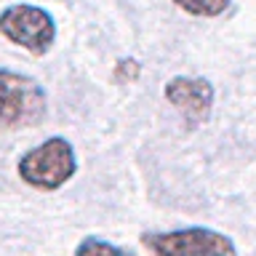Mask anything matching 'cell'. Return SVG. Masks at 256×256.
Returning a JSON list of instances; mask_svg holds the SVG:
<instances>
[{"label":"cell","instance_id":"cell-2","mask_svg":"<svg viewBox=\"0 0 256 256\" xmlns=\"http://www.w3.org/2000/svg\"><path fill=\"white\" fill-rule=\"evenodd\" d=\"M46 118V91L22 72L0 70V131L35 126Z\"/></svg>","mask_w":256,"mask_h":256},{"label":"cell","instance_id":"cell-7","mask_svg":"<svg viewBox=\"0 0 256 256\" xmlns=\"http://www.w3.org/2000/svg\"><path fill=\"white\" fill-rule=\"evenodd\" d=\"M75 256H134V254H128V251L107 243V240H102V238H86L83 243L75 248Z\"/></svg>","mask_w":256,"mask_h":256},{"label":"cell","instance_id":"cell-6","mask_svg":"<svg viewBox=\"0 0 256 256\" xmlns=\"http://www.w3.org/2000/svg\"><path fill=\"white\" fill-rule=\"evenodd\" d=\"M182 11H187L192 16H219L222 11H227V6L232 0H174Z\"/></svg>","mask_w":256,"mask_h":256},{"label":"cell","instance_id":"cell-8","mask_svg":"<svg viewBox=\"0 0 256 256\" xmlns=\"http://www.w3.org/2000/svg\"><path fill=\"white\" fill-rule=\"evenodd\" d=\"M136 72H139V67H136V62H131V59L118 64V78H120V75H128V78L134 80V78H136Z\"/></svg>","mask_w":256,"mask_h":256},{"label":"cell","instance_id":"cell-5","mask_svg":"<svg viewBox=\"0 0 256 256\" xmlns=\"http://www.w3.org/2000/svg\"><path fill=\"white\" fill-rule=\"evenodd\" d=\"M166 99L190 126H198L211 115L214 86L206 78H174L166 83Z\"/></svg>","mask_w":256,"mask_h":256},{"label":"cell","instance_id":"cell-3","mask_svg":"<svg viewBox=\"0 0 256 256\" xmlns=\"http://www.w3.org/2000/svg\"><path fill=\"white\" fill-rule=\"evenodd\" d=\"M142 246L152 256H238L235 243L224 232L208 227L147 232L142 235Z\"/></svg>","mask_w":256,"mask_h":256},{"label":"cell","instance_id":"cell-1","mask_svg":"<svg viewBox=\"0 0 256 256\" xmlns=\"http://www.w3.org/2000/svg\"><path fill=\"white\" fill-rule=\"evenodd\" d=\"M16 168H19L22 182H27L30 187L54 192L75 176L78 160H75V150H72L67 139L51 136L43 144L32 147L27 155H22Z\"/></svg>","mask_w":256,"mask_h":256},{"label":"cell","instance_id":"cell-4","mask_svg":"<svg viewBox=\"0 0 256 256\" xmlns=\"http://www.w3.org/2000/svg\"><path fill=\"white\" fill-rule=\"evenodd\" d=\"M0 35L32 56H43L56 40V24L54 16L38 6H8L0 14Z\"/></svg>","mask_w":256,"mask_h":256}]
</instances>
